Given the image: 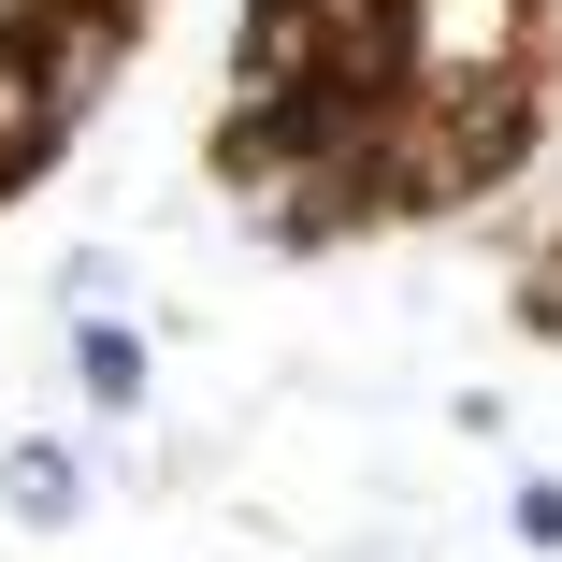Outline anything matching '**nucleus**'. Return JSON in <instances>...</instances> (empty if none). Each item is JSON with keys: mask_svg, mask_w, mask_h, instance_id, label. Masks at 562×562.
I'll return each instance as SVG.
<instances>
[{"mask_svg": "<svg viewBox=\"0 0 562 562\" xmlns=\"http://www.w3.org/2000/svg\"><path fill=\"white\" fill-rule=\"evenodd\" d=\"M390 72L418 116H519L533 101V0H390Z\"/></svg>", "mask_w": 562, "mask_h": 562, "instance_id": "nucleus-1", "label": "nucleus"}, {"mask_svg": "<svg viewBox=\"0 0 562 562\" xmlns=\"http://www.w3.org/2000/svg\"><path fill=\"white\" fill-rule=\"evenodd\" d=\"M519 533H533V548H562V491H548V476L519 491Z\"/></svg>", "mask_w": 562, "mask_h": 562, "instance_id": "nucleus-5", "label": "nucleus"}, {"mask_svg": "<svg viewBox=\"0 0 562 562\" xmlns=\"http://www.w3.org/2000/svg\"><path fill=\"white\" fill-rule=\"evenodd\" d=\"M72 375H87V404H145V347L116 317H72Z\"/></svg>", "mask_w": 562, "mask_h": 562, "instance_id": "nucleus-3", "label": "nucleus"}, {"mask_svg": "<svg viewBox=\"0 0 562 562\" xmlns=\"http://www.w3.org/2000/svg\"><path fill=\"white\" fill-rule=\"evenodd\" d=\"M0 188H15V173H0Z\"/></svg>", "mask_w": 562, "mask_h": 562, "instance_id": "nucleus-6", "label": "nucleus"}, {"mask_svg": "<svg viewBox=\"0 0 562 562\" xmlns=\"http://www.w3.org/2000/svg\"><path fill=\"white\" fill-rule=\"evenodd\" d=\"M0 505H15L30 533H58L72 519V462H58V447H15V462H0Z\"/></svg>", "mask_w": 562, "mask_h": 562, "instance_id": "nucleus-4", "label": "nucleus"}, {"mask_svg": "<svg viewBox=\"0 0 562 562\" xmlns=\"http://www.w3.org/2000/svg\"><path fill=\"white\" fill-rule=\"evenodd\" d=\"M72 116H58V101H44V58L30 44H0V173H15V159H44Z\"/></svg>", "mask_w": 562, "mask_h": 562, "instance_id": "nucleus-2", "label": "nucleus"}]
</instances>
